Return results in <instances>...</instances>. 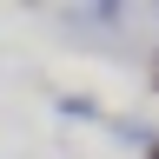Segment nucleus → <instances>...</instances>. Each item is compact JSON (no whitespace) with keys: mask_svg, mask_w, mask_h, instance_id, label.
Returning a JSON list of instances; mask_svg holds the SVG:
<instances>
[{"mask_svg":"<svg viewBox=\"0 0 159 159\" xmlns=\"http://www.w3.org/2000/svg\"><path fill=\"white\" fill-rule=\"evenodd\" d=\"M53 113H60V119H106L99 99H86V93H53Z\"/></svg>","mask_w":159,"mask_h":159,"instance_id":"7ed1b4c3","label":"nucleus"},{"mask_svg":"<svg viewBox=\"0 0 159 159\" xmlns=\"http://www.w3.org/2000/svg\"><path fill=\"white\" fill-rule=\"evenodd\" d=\"M146 80H152V93H159V47H152V73H146Z\"/></svg>","mask_w":159,"mask_h":159,"instance_id":"20e7f679","label":"nucleus"},{"mask_svg":"<svg viewBox=\"0 0 159 159\" xmlns=\"http://www.w3.org/2000/svg\"><path fill=\"white\" fill-rule=\"evenodd\" d=\"M146 159H159V139H152V146H146Z\"/></svg>","mask_w":159,"mask_h":159,"instance_id":"39448f33","label":"nucleus"},{"mask_svg":"<svg viewBox=\"0 0 159 159\" xmlns=\"http://www.w3.org/2000/svg\"><path fill=\"white\" fill-rule=\"evenodd\" d=\"M106 133L119 139V146H133L139 159H146V146L159 139V133H152V119H133V113H126V119H106Z\"/></svg>","mask_w":159,"mask_h":159,"instance_id":"f03ea898","label":"nucleus"},{"mask_svg":"<svg viewBox=\"0 0 159 159\" xmlns=\"http://www.w3.org/2000/svg\"><path fill=\"white\" fill-rule=\"evenodd\" d=\"M152 20H159V7H152Z\"/></svg>","mask_w":159,"mask_h":159,"instance_id":"423d86ee","label":"nucleus"},{"mask_svg":"<svg viewBox=\"0 0 159 159\" xmlns=\"http://www.w3.org/2000/svg\"><path fill=\"white\" fill-rule=\"evenodd\" d=\"M60 20H66V27H99V33H113V27H126V7H119V0H99V7H66Z\"/></svg>","mask_w":159,"mask_h":159,"instance_id":"f257e3e1","label":"nucleus"}]
</instances>
